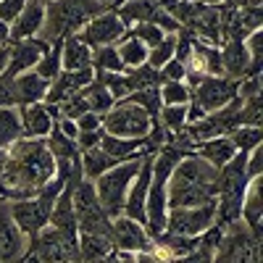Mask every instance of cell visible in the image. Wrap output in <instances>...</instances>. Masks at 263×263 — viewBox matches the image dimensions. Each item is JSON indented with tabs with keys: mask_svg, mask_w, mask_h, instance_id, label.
<instances>
[{
	"mask_svg": "<svg viewBox=\"0 0 263 263\" xmlns=\"http://www.w3.org/2000/svg\"><path fill=\"white\" fill-rule=\"evenodd\" d=\"M53 177H55V163L45 140L21 137L8 147V161L3 174H0V197H6V200L32 197Z\"/></svg>",
	"mask_w": 263,
	"mask_h": 263,
	"instance_id": "cell-1",
	"label": "cell"
},
{
	"mask_svg": "<svg viewBox=\"0 0 263 263\" xmlns=\"http://www.w3.org/2000/svg\"><path fill=\"white\" fill-rule=\"evenodd\" d=\"M218 195V168L205 163L203 158H197L195 153L177 163V168L171 171L166 200L168 208H195L213 203Z\"/></svg>",
	"mask_w": 263,
	"mask_h": 263,
	"instance_id": "cell-2",
	"label": "cell"
},
{
	"mask_svg": "<svg viewBox=\"0 0 263 263\" xmlns=\"http://www.w3.org/2000/svg\"><path fill=\"white\" fill-rule=\"evenodd\" d=\"M187 156V153L177 145L166 142L158 153H153V174H150V190H147V203H145V229L147 234L156 239L163 227H166V216H168V200H166V190L171 171L177 168V163Z\"/></svg>",
	"mask_w": 263,
	"mask_h": 263,
	"instance_id": "cell-3",
	"label": "cell"
},
{
	"mask_svg": "<svg viewBox=\"0 0 263 263\" xmlns=\"http://www.w3.org/2000/svg\"><path fill=\"white\" fill-rule=\"evenodd\" d=\"M103 11L108 8H103L98 0H53L45 6V21L37 37L50 45V42L79 34L87 21Z\"/></svg>",
	"mask_w": 263,
	"mask_h": 263,
	"instance_id": "cell-4",
	"label": "cell"
},
{
	"mask_svg": "<svg viewBox=\"0 0 263 263\" xmlns=\"http://www.w3.org/2000/svg\"><path fill=\"white\" fill-rule=\"evenodd\" d=\"M66 187V182L61 177H53L45 187H40L32 197H21V200H8V211L13 216L16 227L24 232L27 237H34L37 232H42L50 224V211L55 197L61 195V190Z\"/></svg>",
	"mask_w": 263,
	"mask_h": 263,
	"instance_id": "cell-5",
	"label": "cell"
},
{
	"mask_svg": "<svg viewBox=\"0 0 263 263\" xmlns=\"http://www.w3.org/2000/svg\"><path fill=\"white\" fill-rule=\"evenodd\" d=\"M142 158H145V156H142ZM142 158H132V161L116 163L114 168H108L103 177H98V179L92 182V184H95V195H98L103 211L108 213V218L121 216L126 192H129V184H132V179L137 177V171H140V166H142Z\"/></svg>",
	"mask_w": 263,
	"mask_h": 263,
	"instance_id": "cell-6",
	"label": "cell"
},
{
	"mask_svg": "<svg viewBox=\"0 0 263 263\" xmlns=\"http://www.w3.org/2000/svg\"><path fill=\"white\" fill-rule=\"evenodd\" d=\"M153 126V119L145 108L129 103V100H116L108 114H103V132L114 137H126V140H145Z\"/></svg>",
	"mask_w": 263,
	"mask_h": 263,
	"instance_id": "cell-7",
	"label": "cell"
},
{
	"mask_svg": "<svg viewBox=\"0 0 263 263\" xmlns=\"http://www.w3.org/2000/svg\"><path fill=\"white\" fill-rule=\"evenodd\" d=\"M213 263H263L260 239L253 237L248 227L237 218L229 227H224V237L213 255Z\"/></svg>",
	"mask_w": 263,
	"mask_h": 263,
	"instance_id": "cell-8",
	"label": "cell"
},
{
	"mask_svg": "<svg viewBox=\"0 0 263 263\" xmlns=\"http://www.w3.org/2000/svg\"><path fill=\"white\" fill-rule=\"evenodd\" d=\"M74 216H77V229L90 232V234H108L111 237V221L108 213L103 211L95 184L90 179H82L74 184Z\"/></svg>",
	"mask_w": 263,
	"mask_h": 263,
	"instance_id": "cell-9",
	"label": "cell"
},
{
	"mask_svg": "<svg viewBox=\"0 0 263 263\" xmlns=\"http://www.w3.org/2000/svg\"><path fill=\"white\" fill-rule=\"evenodd\" d=\"M119 18L124 21V27H135V24H156L166 34H177L182 27L179 21L168 16L166 8L161 6V0H124L119 8H114Z\"/></svg>",
	"mask_w": 263,
	"mask_h": 263,
	"instance_id": "cell-10",
	"label": "cell"
},
{
	"mask_svg": "<svg viewBox=\"0 0 263 263\" xmlns=\"http://www.w3.org/2000/svg\"><path fill=\"white\" fill-rule=\"evenodd\" d=\"M213 224H216V200L195 208H168L163 232L177 237H200Z\"/></svg>",
	"mask_w": 263,
	"mask_h": 263,
	"instance_id": "cell-11",
	"label": "cell"
},
{
	"mask_svg": "<svg viewBox=\"0 0 263 263\" xmlns=\"http://www.w3.org/2000/svg\"><path fill=\"white\" fill-rule=\"evenodd\" d=\"M124 34H126L124 21L119 18V13L114 8H108L87 21L77 37L87 48H105V45H116L119 40H124Z\"/></svg>",
	"mask_w": 263,
	"mask_h": 263,
	"instance_id": "cell-12",
	"label": "cell"
},
{
	"mask_svg": "<svg viewBox=\"0 0 263 263\" xmlns=\"http://www.w3.org/2000/svg\"><path fill=\"white\" fill-rule=\"evenodd\" d=\"M29 255V237L21 232L8 211V200L0 197V263H24Z\"/></svg>",
	"mask_w": 263,
	"mask_h": 263,
	"instance_id": "cell-13",
	"label": "cell"
},
{
	"mask_svg": "<svg viewBox=\"0 0 263 263\" xmlns=\"http://www.w3.org/2000/svg\"><path fill=\"white\" fill-rule=\"evenodd\" d=\"M190 90H192L190 100H195L208 116L213 111H221L224 105H229L237 98V82H232L227 77H203Z\"/></svg>",
	"mask_w": 263,
	"mask_h": 263,
	"instance_id": "cell-14",
	"label": "cell"
},
{
	"mask_svg": "<svg viewBox=\"0 0 263 263\" xmlns=\"http://www.w3.org/2000/svg\"><path fill=\"white\" fill-rule=\"evenodd\" d=\"M111 242L114 250H124V253H150L156 239H153L145 229V224L135 221L126 216H116L111 221Z\"/></svg>",
	"mask_w": 263,
	"mask_h": 263,
	"instance_id": "cell-15",
	"label": "cell"
},
{
	"mask_svg": "<svg viewBox=\"0 0 263 263\" xmlns=\"http://www.w3.org/2000/svg\"><path fill=\"white\" fill-rule=\"evenodd\" d=\"M150 174H153V153H147L142 158V166L137 171V177L129 184L124 211H121V216L135 218L140 224H145V203H147V190H150Z\"/></svg>",
	"mask_w": 263,
	"mask_h": 263,
	"instance_id": "cell-16",
	"label": "cell"
},
{
	"mask_svg": "<svg viewBox=\"0 0 263 263\" xmlns=\"http://www.w3.org/2000/svg\"><path fill=\"white\" fill-rule=\"evenodd\" d=\"M48 48L50 45H48V42H42L40 37L8 42V69H6V74L8 77H18L24 71H32Z\"/></svg>",
	"mask_w": 263,
	"mask_h": 263,
	"instance_id": "cell-17",
	"label": "cell"
},
{
	"mask_svg": "<svg viewBox=\"0 0 263 263\" xmlns=\"http://www.w3.org/2000/svg\"><path fill=\"white\" fill-rule=\"evenodd\" d=\"M239 221L248 227V232L253 237H263V182L260 177L248 182L242 205H239Z\"/></svg>",
	"mask_w": 263,
	"mask_h": 263,
	"instance_id": "cell-18",
	"label": "cell"
},
{
	"mask_svg": "<svg viewBox=\"0 0 263 263\" xmlns=\"http://www.w3.org/2000/svg\"><path fill=\"white\" fill-rule=\"evenodd\" d=\"M95 79V71L87 69V71H61L50 84H48V92H45V105H58L66 98L77 95L79 90H84L87 84Z\"/></svg>",
	"mask_w": 263,
	"mask_h": 263,
	"instance_id": "cell-19",
	"label": "cell"
},
{
	"mask_svg": "<svg viewBox=\"0 0 263 263\" xmlns=\"http://www.w3.org/2000/svg\"><path fill=\"white\" fill-rule=\"evenodd\" d=\"M50 227L63 232L66 237H79L77 216H74V182H66V187L55 197L53 211H50Z\"/></svg>",
	"mask_w": 263,
	"mask_h": 263,
	"instance_id": "cell-20",
	"label": "cell"
},
{
	"mask_svg": "<svg viewBox=\"0 0 263 263\" xmlns=\"http://www.w3.org/2000/svg\"><path fill=\"white\" fill-rule=\"evenodd\" d=\"M218 50H221V71L227 79L239 82L250 77V55L242 40H224V45Z\"/></svg>",
	"mask_w": 263,
	"mask_h": 263,
	"instance_id": "cell-21",
	"label": "cell"
},
{
	"mask_svg": "<svg viewBox=\"0 0 263 263\" xmlns=\"http://www.w3.org/2000/svg\"><path fill=\"white\" fill-rule=\"evenodd\" d=\"M21 116V132L27 140H45L53 129V116L48 111L45 103H32V105H21L18 108Z\"/></svg>",
	"mask_w": 263,
	"mask_h": 263,
	"instance_id": "cell-22",
	"label": "cell"
},
{
	"mask_svg": "<svg viewBox=\"0 0 263 263\" xmlns=\"http://www.w3.org/2000/svg\"><path fill=\"white\" fill-rule=\"evenodd\" d=\"M45 21V3L40 0H27V6L21 8V13L11 21V42L13 40H29L37 37Z\"/></svg>",
	"mask_w": 263,
	"mask_h": 263,
	"instance_id": "cell-23",
	"label": "cell"
},
{
	"mask_svg": "<svg viewBox=\"0 0 263 263\" xmlns=\"http://www.w3.org/2000/svg\"><path fill=\"white\" fill-rule=\"evenodd\" d=\"M192 153L197 158H203L205 163H211L213 168H221L237 156V147L224 135V137H211V140H203V142H195Z\"/></svg>",
	"mask_w": 263,
	"mask_h": 263,
	"instance_id": "cell-24",
	"label": "cell"
},
{
	"mask_svg": "<svg viewBox=\"0 0 263 263\" xmlns=\"http://www.w3.org/2000/svg\"><path fill=\"white\" fill-rule=\"evenodd\" d=\"M45 92H48V82L40 74H34V69L13 77V98H16L18 108L32 105V103H42L45 100Z\"/></svg>",
	"mask_w": 263,
	"mask_h": 263,
	"instance_id": "cell-25",
	"label": "cell"
},
{
	"mask_svg": "<svg viewBox=\"0 0 263 263\" xmlns=\"http://www.w3.org/2000/svg\"><path fill=\"white\" fill-rule=\"evenodd\" d=\"M61 66H63V71L92 69V48H87L77 34L61 40Z\"/></svg>",
	"mask_w": 263,
	"mask_h": 263,
	"instance_id": "cell-26",
	"label": "cell"
},
{
	"mask_svg": "<svg viewBox=\"0 0 263 263\" xmlns=\"http://www.w3.org/2000/svg\"><path fill=\"white\" fill-rule=\"evenodd\" d=\"M103 153H108L116 163L132 161V158H142L147 156L145 150V140H126V137H114V135H105L103 132V140L98 145Z\"/></svg>",
	"mask_w": 263,
	"mask_h": 263,
	"instance_id": "cell-27",
	"label": "cell"
},
{
	"mask_svg": "<svg viewBox=\"0 0 263 263\" xmlns=\"http://www.w3.org/2000/svg\"><path fill=\"white\" fill-rule=\"evenodd\" d=\"M77 248H79V258L82 263H95L100 258H105L114 250V242L108 234H90V232H79L77 237Z\"/></svg>",
	"mask_w": 263,
	"mask_h": 263,
	"instance_id": "cell-28",
	"label": "cell"
},
{
	"mask_svg": "<svg viewBox=\"0 0 263 263\" xmlns=\"http://www.w3.org/2000/svg\"><path fill=\"white\" fill-rule=\"evenodd\" d=\"M79 163H82V177L90 179V182H95L98 177H103L108 168L116 166V161L108 156V153H103L100 147L79 150Z\"/></svg>",
	"mask_w": 263,
	"mask_h": 263,
	"instance_id": "cell-29",
	"label": "cell"
},
{
	"mask_svg": "<svg viewBox=\"0 0 263 263\" xmlns=\"http://www.w3.org/2000/svg\"><path fill=\"white\" fill-rule=\"evenodd\" d=\"M21 137H24V132H21L18 108L16 105H0V150H8Z\"/></svg>",
	"mask_w": 263,
	"mask_h": 263,
	"instance_id": "cell-30",
	"label": "cell"
},
{
	"mask_svg": "<svg viewBox=\"0 0 263 263\" xmlns=\"http://www.w3.org/2000/svg\"><path fill=\"white\" fill-rule=\"evenodd\" d=\"M116 53H119V61L126 71L132 69H140V66L147 63V48L142 45V42H137L135 37H126L116 42Z\"/></svg>",
	"mask_w": 263,
	"mask_h": 263,
	"instance_id": "cell-31",
	"label": "cell"
},
{
	"mask_svg": "<svg viewBox=\"0 0 263 263\" xmlns=\"http://www.w3.org/2000/svg\"><path fill=\"white\" fill-rule=\"evenodd\" d=\"M82 95H84L87 105H90V111H92V114H100V116L111 111L114 103H116V100L111 98V92H108L98 79H92L90 84H87L84 90H82Z\"/></svg>",
	"mask_w": 263,
	"mask_h": 263,
	"instance_id": "cell-32",
	"label": "cell"
},
{
	"mask_svg": "<svg viewBox=\"0 0 263 263\" xmlns=\"http://www.w3.org/2000/svg\"><path fill=\"white\" fill-rule=\"evenodd\" d=\"M61 71H63V66H61V40H58V42H50V48L42 53V58L34 66V74H40L42 79L50 84Z\"/></svg>",
	"mask_w": 263,
	"mask_h": 263,
	"instance_id": "cell-33",
	"label": "cell"
},
{
	"mask_svg": "<svg viewBox=\"0 0 263 263\" xmlns=\"http://www.w3.org/2000/svg\"><path fill=\"white\" fill-rule=\"evenodd\" d=\"M227 137L232 140L237 153H250L253 147L263 145V129L260 126H237V129L229 132Z\"/></svg>",
	"mask_w": 263,
	"mask_h": 263,
	"instance_id": "cell-34",
	"label": "cell"
},
{
	"mask_svg": "<svg viewBox=\"0 0 263 263\" xmlns=\"http://www.w3.org/2000/svg\"><path fill=\"white\" fill-rule=\"evenodd\" d=\"M174 55H177V34H166L156 48L147 50V66L156 69V71H161Z\"/></svg>",
	"mask_w": 263,
	"mask_h": 263,
	"instance_id": "cell-35",
	"label": "cell"
},
{
	"mask_svg": "<svg viewBox=\"0 0 263 263\" xmlns=\"http://www.w3.org/2000/svg\"><path fill=\"white\" fill-rule=\"evenodd\" d=\"M161 87V84H158ZM158 87H142V90H135L129 98H124V100H129V103H135V105H140V108H145V111L150 114V119L156 121V116H158V111L163 108V103H161V90Z\"/></svg>",
	"mask_w": 263,
	"mask_h": 263,
	"instance_id": "cell-36",
	"label": "cell"
},
{
	"mask_svg": "<svg viewBox=\"0 0 263 263\" xmlns=\"http://www.w3.org/2000/svg\"><path fill=\"white\" fill-rule=\"evenodd\" d=\"M156 121L168 132V135H177V132H182L187 126V105H163Z\"/></svg>",
	"mask_w": 263,
	"mask_h": 263,
	"instance_id": "cell-37",
	"label": "cell"
},
{
	"mask_svg": "<svg viewBox=\"0 0 263 263\" xmlns=\"http://www.w3.org/2000/svg\"><path fill=\"white\" fill-rule=\"evenodd\" d=\"M158 90H161V103H163V105H187L190 98H192V90H190L187 82L163 79Z\"/></svg>",
	"mask_w": 263,
	"mask_h": 263,
	"instance_id": "cell-38",
	"label": "cell"
},
{
	"mask_svg": "<svg viewBox=\"0 0 263 263\" xmlns=\"http://www.w3.org/2000/svg\"><path fill=\"white\" fill-rule=\"evenodd\" d=\"M92 71H111V74L126 71L124 66H121V61H119L116 45H105V48H92Z\"/></svg>",
	"mask_w": 263,
	"mask_h": 263,
	"instance_id": "cell-39",
	"label": "cell"
},
{
	"mask_svg": "<svg viewBox=\"0 0 263 263\" xmlns=\"http://www.w3.org/2000/svg\"><path fill=\"white\" fill-rule=\"evenodd\" d=\"M242 42L250 55V77H255V74H260V66H263V27L253 29Z\"/></svg>",
	"mask_w": 263,
	"mask_h": 263,
	"instance_id": "cell-40",
	"label": "cell"
},
{
	"mask_svg": "<svg viewBox=\"0 0 263 263\" xmlns=\"http://www.w3.org/2000/svg\"><path fill=\"white\" fill-rule=\"evenodd\" d=\"M126 37H135L137 42H142V45L150 50L166 37V32L158 29L156 24H135V27H126Z\"/></svg>",
	"mask_w": 263,
	"mask_h": 263,
	"instance_id": "cell-41",
	"label": "cell"
},
{
	"mask_svg": "<svg viewBox=\"0 0 263 263\" xmlns=\"http://www.w3.org/2000/svg\"><path fill=\"white\" fill-rule=\"evenodd\" d=\"M239 126H263V108H260V95L245 98L239 105Z\"/></svg>",
	"mask_w": 263,
	"mask_h": 263,
	"instance_id": "cell-42",
	"label": "cell"
},
{
	"mask_svg": "<svg viewBox=\"0 0 263 263\" xmlns=\"http://www.w3.org/2000/svg\"><path fill=\"white\" fill-rule=\"evenodd\" d=\"M260 171H263V145L253 147L248 153V158H245V174H248V179L260 177Z\"/></svg>",
	"mask_w": 263,
	"mask_h": 263,
	"instance_id": "cell-43",
	"label": "cell"
},
{
	"mask_svg": "<svg viewBox=\"0 0 263 263\" xmlns=\"http://www.w3.org/2000/svg\"><path fill=\"white\" fill-rule=\"evenodd\" d=\"M161 74H163V79H171V82H184V77H187V66L179 61V58H171L163 69H161Z\"/></svg>",
	"mask_w": 263,
	"mask_h": 263,
	"instance_id": "cell-44",
	"label": "cell"
},
{
	"mask_svg": "<svg viewBox=\"0 0 263 263\" xmlns=\"http://www.w3.org/2000/svg\"><path fill=\"white\" fill-rule=\"evenodd\" d=\"M24 6H27V0H0V18L11 27V21L21 13Z\"/></svg>",
	"mask_w": 263,
	"mask_h": 263,
	"instance_id": "cell-45",
	"label": "cell"
},
{
	"mask_svg": "<svg viewBox=\"0 0 263 263\" xmlns=\"http://www.w3.org/2000/svg\"><path fill=\"white\" fill-rule=\"evenodd\" d=\"M74 124H77L79 132H98V129H103V116H100V114H92V111H87V114H82Z\"/></svg>",
	"mask_w": 263,
	"mask_h": 263,
	"instance_id": "cell-46",
	"label": "cell"
},
{
	"mask_svg": "<svg viewBox=\"0 0 263 263\" xmlns=\"http://www.w3.org/2000/svg\"><path fill=\"white\" fill-rule=\"evenodd\" d=\"M0 105H16V98H13V77H8V74H0Z\"/></svg>",
	"mask_w": 263,
	"mask_h": 263,
	"instance_id": "cell-47",
	"label": "cell"
},
{
	"mask_svg": "<svg viewBox=\"0 0 263 263\" xmlns=\"http://www.w3.org/2000/svg\"><path fill=\"white\" fill-rule=\"evenodd\" d=\"M100 140H103V129H98V132H79L77 147L79 150H90V147H98Z\"/></svg>",
	"mask_w": 263,
	"mask_h": 263,
	"instance_id": "cell-48",
	"label": "cell"
},
{
	"mask_svg": "<svg viewBox=\"0 0 263 263\" xmlns=\"http://www.w3.org/2000/svg\"><path fill=\"white\" fill-rule=\"evenodd\" d=\"M8 42H11V27L0 18V48H8Z\"/></svg>",
	"mask_w": 263,
	"mask_h": 263,
	"instance_id": "cell-49",
	"label": "cell"
},
{
	"mask_svg": "<svg viewBox=\"0 0 263 263\" xmlns=\"http://www.w3.org/2000/svg\"><path fill=\"white\" fill-rule=\"evenodd\" d=\"M8 69V48H0V74H6Z\"/></svg>",
	"mask_w": 263,
	"mask_h": 263,
	"instance_id": "cell-50",
	"label": "cell"
},
{
	"mask_svg": "<svg viewBox=\"0 0 263 263\" xmlns=\"http://www.w3.org/2000/svg\"><path fill=\"white\" fill-rule=\"evenodd\" d=\"M98 3H100L103 8H119V6L124 3V0H98Z\"/></svg>",
	"mask_w": 263,
	"mask_h": 263,
	"instance_id": "cell-51",
	"label": "cell"
},
{
	"mask_svg": "<svg viewBox=\"0 0 263 263\" xmlns=\"http://www.w3.org/2000/svg\"><path fill=\"white\" fill-rule=\"evenodd\" d=\"M95 263H116V258H114V250H111V253H108L105 258H100V260H95Z\"/></svg>",
	"mask_w": 263,
	"mask_h": 263,
	"instance_id": "cell-52",
	"label": "cell"
},
{
	"mask_svg": "<svg viewBox=\"0 0 263 263\" xmlns=\"http://www.w3.org/2000/svg\"><path fill=\"white\" fill-rule=\"evenodd\" d=\"M24 263H37V260H34L32 255H27V260H24Z\"/></svg>",
	"mask_w": 263,
	"mask_h": 263,
	"instance_id": "cell-53",
	"label": "cell"
},
{
	"mask_svg": "<svg viewBox=\"0 0 263 263\" xmlns=\"http://www.w3.org/2000/svg\"><path fill=\"white\" fill-rule=\"evenodd\" d=\"M63 263H82V260H79V258H77V260H63Z\"/></svg>",
	"mask_w": 263,
	"mask_h": 263,
	"instance_id": "cell-54",
	"label": "cell"
},
{
	"mask_svg": "<svg viewBox=\"0 0 263 263\" xmlns=\"http://www.w3.org/2000/svg\"><path fill=\"white\" fill-rule=\"evenodd\" d=\"M184 3H200V0H184Z\"/></svg>",
	"mask_w": 263,
	"mask_h": 263,
	"instance_id": "cell-55",
	"label": "cell"
}]
</instances>
